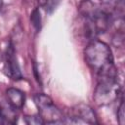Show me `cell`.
I'll use <instances>...</instances> for the list:
<instances>
[{
    "instance_id": "cell-1",
    "label": "cell",
    "mask_w": 125,
    "mask_h": 125,
    "mask_svg": "<svg viewBox=\"0 0 125 125\" xmlns=\"http://www.w3.org/2000/svg\"><path fill=\"white\" fill-rule=\"evenodd\" d=\"M117 0H82L78 12L84 19L86 34L95 39L96 36L105 32L115 19V15L123 13Z\"/></svg>"
},
{
    "instance_id": "cell-2",
    "label": "cell",
    "mask_w": 125,
    "mask_h": 125,
    "mask_svg": "<svg viewBox=\"0 0 125 125\" xmlns=\"http://www.w3.org/2000/svg\"><path fill=\"white\" fill-rule=\"evenodd\" d=\"M85 61L97 77L118 76L109 46L102 40L92 39L84 50Z\"/></svg>"
},
{
    "instance_id": "cell-3",
    "label": "cell",
    "mask_w": 125,
    "mask_h": 125,
    "mask_svg": "<svg viewBox=\"0 0 125 125\" xmlns=\"http://www.w3.org/2000/svg\"><path fill=\"white\" fill-rule=\"evenodd\" d=\"M120 94L118 76L99 77L93 98L98 105H107L115 102Z\"/></svg>"
},
{
    "instance_id": "cell-4",
    "label": "cell",
    "mask_w": 125,
    "mask_h": 125,
    "mask_svg": "<svg viewBox=\"0 0 125 125\" xmlns=\"http://www.w3.org/2000/svg\"><path fill=\"white\" fill-rule=\"evenodd\" d=\"M34 103L38 108L39 116L44 123L55 124L64 122L62 112L54 104L53 100L45 94H36L34 96Z\"/></svg>"
},
{
    "instance_id": "cell-5",
    "label": "cell",
    "mask_w": 125,
    "mask_h": 125,
    "mask_svg": "<svg viewBox=\"0 0 125 125\" xmlns=\"http://www.w3.org/2000/svg\"><path fill=\"white\" fill-rule=\"evenodd\" d=\"M64 122L73 124H96L98 123L96 114L92 107L85 104H79L70 109Z\"/></svg>"
},
{
    "instance_id": "cell-6",
    "label": "cell",
    "mask_w": 125,
    "mask_h": 125,
    "mask_svg": "<svg viewBox=\"0 0 125 125\" xmlns=\"http://www.w3.org/2000/svg\"><path fill=\"white\" fill-rule=\"evenodd\" d=\"M4 70L5 73L13 80H19L22 78L21 68L16 57V52L13 44L10 42L6 52H5V61H4Z\"/></svg>"
},
{
    "instance_id": "cell-7",
    "label": "cell",
    "mask_w": 125,
    "mask_h": 125,
    "mask_svg": "<svg viewBox=\"0 0 125 125\" xmlns=\"http://www.w3.org/2000/svg\"><path fill=\"white\" fill-rule=\"evenodd\" d=\"M6 98L9 105L14 109H21L24 105L25 95L17 88H9L6 91Z\"/></svg>"
},
{
    "instance_id": "cell-8",
    "label": "cell",
    "mask_w": 125,
    "mask_h": 125,
    "mask_svg": "<svg viewBox=\"0 0 125 125\" xmlns=\"http://www.w3.org/2000/svg\"><path fill=\"white\" fill-rule=\"evenodd\" d=\"M31 21L34 25V27L36 29H39L40 28V22H41V20H40V14H39V11L38 9H35L32 14H31Z\"/></svg>"
},
{
    "instance_id": "cell-9",
    "label": "cell",
    "mask_w": 125,
    "mask_h": 125,
    "mask_svg": "<svg viewBox=\"0 0 125 125\" xmlns=\"http://www.w3.org/2000/svg\"><path fill=\"white\" fill-rule=\"evenodd\" d=\"M117 118H118V122L119 124H124L125 122V117H124V102L123 99H121L119 107H118V111H117Z\"/></svg>"
},
{
    "instance_id": "cell-10",
    "label": "cell",
    "mask_w": 125,
    "mask_h": 125,
    "mask_svg": "<svg viewBox=\"0 0 125 125\" xmlns=\"http://www.w3.org/2000/svg\"><path fill=\"white\" fill-rule=\"evenodd\" d=\"M25 122L27 123V124H44V121L42 120V118L39 116V115H37V116H35V115H33V116H26L25 117Z\"/></svg>"
},
{
    "instance_id": "cell-11",
    "label": "cell",
    "mask_w": 125,
    "mask_h": 125,
    "mask_svg": "<svg viewBox=\"0 0 125 125\" xmlns=\"http://www.w3.org/2000/svg\"><path fill=\"white\" fill-rule=\"evenodd\" d=\"M6 122V114L4 113V111L2 110V108L0 107V124Z\"/></svg>"
},
{
    "instance_id": "cell-12",
    "label": "cell",
    "mask_w": 125,
    "mask_h": 125,
    "mask_svg": "<svg viewBox=\"0 0 125 125\" xmlns=\"http://www.w3.org/2000/svg\"><path fill=\"white\" fill-rule=\"evenodd\" d=\"M1 7H2V0H0V9H1Z\"/></svg>"
}]
</instances>
